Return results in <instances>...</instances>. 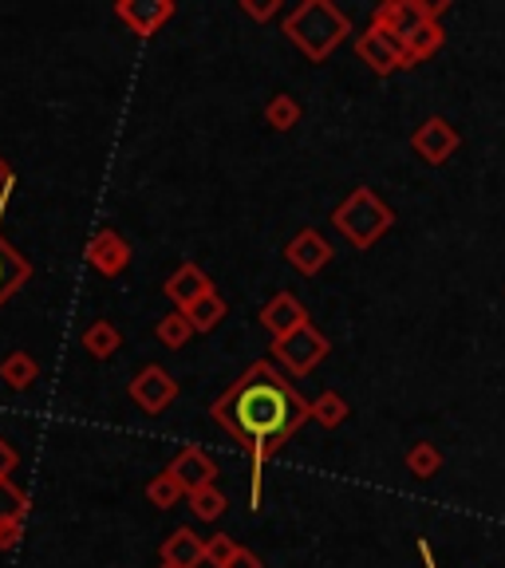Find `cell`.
Instances as JSON below:
<instances>
[{
  "instance_id": "6da1fadb",
  "label": "cell",
  "mask_w": 505,
  "mask_h": 568,
  "mask_svg": "<svg viewBox=\"0 0 505 568\" xmlns=\"http://www.w3.org/2000/svg\"><path fill=\"white\" fill-rule=\"evenodd\" d=\"M209 414H214V422H218L221 431L245 442L249 474H253V481H249V505L261 510L265 462L312 419V399H305L268 360H257L238 375V383H229L226 391L214 399Z\"/></svg>"
},
{
  "instance_id": "7a4b0ae2",
  "label": "cell",
  "mask_w": 505,
  "mask_h": 568,
  "mask_svg": "<svg viewBox=\"0 0 505 568\" xmlns=\"http://www.w3.org/2000/svg\"><path fill=\"white\" fill-rule=\"evenodd\" d=\"M352 32V20L332 4V0H300L285 16L288 44H297L308 64H324Z\"/></svg>"
},
{
  "instance_id": "3957f363",
  "label": "cell",
  "mask_w": 505,
  "mask_h": 568,
  "mask_svg": "<svg viewBox=\"0 0 505 568\" xmlns=\"http://www.w3.org/2000/svg\"><path fill=\"white\" fill-rule=\"evenodd\" d=\"M332 226H336L340 234H344L356 249H371L379 237L387 234V229L395 226V214L387 209V202L376 194V190L356 186L336 206V214H332Z\"/></svg>"
},
{
  "instance_id": "277c9868",
  "label": "cell",
  "mask_w": 505,
  "mask_h": 568,
  "mask_svg": "<svg viewBox=\"0 0 505 568\" xmlns=\"http://www.w3.org/2000/svg\"><path fill=\"white\" fill-rule=\"evenodd\" d=\"M446 9H450V0H431V4L426 0H383L376 16H371V24H379L383 32H391V36H399L406 44L418 29L435 24Z\"/></svg>"
},
{
  "instance_id": "5b68a950",
  "label": "cell",
  "mask_w": 505,
  "mask_h": 568,
  "mask_svg": "<svg viewBox=\"0 0 505 568\" xmlns=\"http://www.w3.org/2000/svg\"><path fill=\"white\" fill-rule=\"evenodd\" d=\"M328 352H332V348H328V336L320 332V328H312V323H305L300 332H292V336H285V340L273 343L277 363H285V372L297 375V379L312 372Z\"/></svg>"
},
{
  "instance_id": "8992f818",
  "label": "cell",
  "mask_w": 505,
  "mask_h": 568,
  "mask_svg": "<svg viewBox=\"0 0 505 568\" xmlns=\"http://www.w3.org/2000/svg\"><path fill=\"white\" fill-rule=\"evenodd\" d=\"M356 56L364 59L376 76H391V71L411 68V59H406V44L399 36H391V32H383L379 24H367V29L356 36Z\"/></svg>"
},
{
  "instance_id": "52a82bcc",
  "label": "cell",
  "mask_w": 505,
  "mask_h": 568,
  "mask_svg": "<svg viewBox=\"0 0 505 568\" xmlns=\"http://www.w3.org/2000/svg\"><path fill=\"white\" fill-rule=\"evenodd\" d=\"M130 402L139 407V411L147 414H162L170 407V402L179 399V383H174V375L167 372V367H159V363H150V367H142L135 379H130L127 387Z\"/></svg>"
},
{
  "instance_id": "ba28073f",
  "label": "cell",
  "mask_w": 505,
  "mask_h": 568,
  "mask_svg": "<svg viewBox=\"0 0 505 568\" xmlns=\"http://www.w3.org/2000/svg\"><path fill=\"white\" fill-rule=\"evenodd\" d=\"M458 143H462V138H458V127L443 115H431L426 123H418L415 135H411V150L423 158L426 167H443L446 158L458 150Z\"/></svg>"
},
{
  "instance_id": "9c48e42d",
  "label": "cell",
  "mask_w": 505,
  "mask_h": 568,
  "mask_svg": "<svg viewBox=\"0 0 505 568\" xmlns=\"http://www.w3.org/2000/svg\"><path fill=\"white\" fill-rule=\"evenodd\" d=\"M12 190H16V178H12L9 186L0 190V217H4V209H9V197ZM32 276V265H28V257L21 253V249L12 246L9 237L0 234V304L9 300V296H16L28 284Z\"/></svg>"
},
{
  "instance_id": "30bf717a",
  "label": "cell",
  "mask_w": 505,
  "mask_h": 568,
  "mask_svg": "<svg viewBox=\"0 0 505 568\" xmlns=\"http://www.w3.org/2000/svg\"><path fill=\"white\" fill-rule=\"evenodd\" d=\"M115 16L127 24L135 36H154V32L174 16V0H119Z\"/></svg>"
},
{
  "instance_id": "8fae6325",
  "label": "cell",
  "mask_w": 505,
  "mask_h": 568,
  "mask_svg": "<svg viewBox=\"0 0 505 568\" xmlns=\"http://www.w3.org/2000/svg\"><path fill=\"white\" fill-rule=\"evenodd\" d=\"M88 265L103 276H119L130 265V246L127 237L115 234V229H100V234L88 241Z\"/></svg>"
},
{
  "instance_id": "7c38bea8",
  "label": "cell",
  "mask_w": 505,
  "mask_h": 568,
  "mask_svg": "<svg viewBox=\"0 0 505 568\" xmlns=\"http://www.w3.org/2000/svg\"><path fill=\"white\" fill-rule=\"evenodd\" d=\"M261 323H265V332L273 336V343H277V340H285V336H292V332L305 328L308 308L292 293H277L265 308H261Z\"/></svg>"
},
{
  "instance_id": "4fadbf2b",
  "label": "cell",
  "mask_w": 505,
  "mask_h": 568,
  "mask_svg": "<svg viewBox=\"0 0 505 568\" xmlns=\"http://www.w3.org/2000/svg\"><path fill=\"white\" fill-rule=\"evenodd\" d=\"M170 474H174V481H179L182 490L190 493H198L206 490V486H214V478H218V462L209 458L206 451H198V446H186V451L179 454V458L167 466Z\"/></svg>"
},
{
  "instance_id": "5bb4252c",
  "label": "cell",
  "mask_w": 505,
  "mask_h": 568,
  "mask_svg": "<svg viewBox=\"0 0 505 568\" xmlns=\"http://www.w3.org/2000/svg\"><path fill=\"white\" fill-rule=\"evenodd\" d=\"M285 261L297 269L300 276H317L320 269L332 261V246H328L317 229H300V234L285 246Z\"/></svg>"
},
{
  "instance_id": "9a60e30c",
  "label": "cell",
  "mask_w": 505,
  "mask_h": 568,
  "mask_svg": "<svg viewBox=\"0 0 505 568\" xmlns=\"http://www.w3.org/2000/svg\"><path fill=\"white\" fill-rule=\"evenodd\" d=\"M162 288H167V296L174 300V308H182V313H186L190 304H198L202 296L218 293V288H214V281H209V276L202 273L198 265H190V261L174 269V273H170V281L162 284Z\"/></svg>"
},
{
  "instance_id": "2e32d148",
  "label": "cell",
  "mask_w": 505,
  "mask_h": 568,
  "mask_svg": "<svg viewBox=\"0 0 505 568\" xmlns=\"http://www.w3.org/2000/svg\"><path fill=\"white\" fill-rule=\"evenodd\" d=\"M206 560V541L194 530H174L162 541V565L170 568H198Z\"/></svg>"
},
{
  "instance_id": "e0dca14e",
  "label": "cell",
  "mask_w": 505,
  "mask_h": 568,
  "mask_svg": "<svg viewBox=\"0 0 505 568\" xmlns=\"http://www.w3.org/2000/svg\"><path fill=\"white\" fill-rule=\"evenodd\" d=\"M0 379L9 383L12 391H28L32 383L41 379V363L32 360L28 352H12L0 360Z\"/></svg>"
},
{
  "instance_id": "ac0fdd59",
  "label": "cell",
  "mask_w": 505,
  "mask_h": 568,
  "mask_svg": "<svg viewBox=\"0 0 505 568\" xmlns=\"http://www.w3.org/2000/svg\"><path fill=\"white\" fill-rule=\"evenodd\" d=\"M83 348H88V355H95V360H111V355L123 348V336L111 320H95L88 323V332H83Z\"/></svg>"
},
{
  "instance_id": "d6986e66",
  "label": "cell",
  "mask_w": 505,
  "mask_h": 568,
  "mask_svg": "<svg viewBox=\"0 0 505 568\" xmlns=\"http://www.w3.org/2000/svg\"><path fill=\"white\" fill-rule=\"evenodd\" d=\"M446 44V32H443V24H426V29H418L415 36L406 39V59H411V68H415V64H426V59L435 56L438 48H443Z\"/></svg>"
},
{
  "instance_id": "ffe728a7",
  "label": "cell",
  "mask_w": 505,
  "mask_h": 568,
  "mask_svg": "<svg viewBox=\"0 0 505 568\" xmlns=\"http://www.w3.org/2000/svg\"><path fill=\"white\" fill-rule=\"evenodd\" d=\"M226 300H221L218 293H209V296H202L198 304H190L186 308V316H190V323H194V332H214L221 320H226Z\"/></svg>"
},
{
  "instance_id": "44dd1931",
  "label": "cell",
  "mask_w": 505,
  "mask_h": 568,
  "mask_svg": "<svg viewBox=\"0 0 505 568\" xmlns=\"http://www.w3.org/2000/svg\"><path fill=\"white\" fill-rule=\"evenodd\" d=\"M347 399L340 391H324V395H317L312 399V422H320L324 431H332V427H340V422L347 419Z\"/></svg>"
},
{
  "instance_id": "7402d4cb",
  "label": "cell",
  "mask_w": 505,
  "mask_h": 568,
  "mask_svg": "<svg viewBox=\"0 0 505 568\" xmlns=\"http://www.w3.org/2000/svg\"><path fill=\"white\" fill-rule=\"evenodd\" d=\"M406 470L415 474V478H435L443 470V451H438L435 442H415L406 451Z\"/></svg>"
},
{
  "instance_id": "603a6c76",
  "label": "cell",
  "mask_w": 505,
  "mask_h": 568,
  "mask_svg": "<svg viewBox=\"0 0 505 568\" xmlns=\"http://www.w3.org/2000/svg\"><path fill=\"white\" fill-rule=\"evenodd\" d=\"M154 336L162 340V348H186L190 336H194V323H190V316L182 313V308H174V313L162 316V320H159Z\"/></svg>"
},
{
  "instance_id": "cb8c5ba5",
  "label": "cell",
  "mask_w": 505,
  "mask_h": 568,
  "mask_svg": "<svg viewBox=\"0 0 505 568\" xmlns=\"http://www.w3.org/2000/svg\"><path fill=\"white\" fill-rule=\"evenodd\" d=\"M182 498H186V490H182L179 481H174V474H170V470H162L159 478L147 481V501L154 505V510H174Z\"/></svg>"
},
{
  "instance_id": "d4e9b609",
  "label": "cell",
  "mask_w": 505,
  "mask_h": 568,
  "mask_svg": "<svg viewBox=\"0 0 505 568\" xmlns=\"http://www.w3.org/2000/svg\"><path fill=\"white\" fill-rule=\"evenodd\" d=\"M265 123L273 130H292L300 123V103L292 95H273L265 107Z\"/></svg>"
},
{
  "instance_id": "484cf974",
  "label": "cell",
  "mask_w": 505,
  "mask_h": 568,
  "mask_svg": "<svg viewBox=\"0 0 505 568\" xmlns=\"http://www.w3.org/2000/svg\"><path fill=\"white\" fill-rule=\"evenodd\" d=\"M226 493L218 490V486H206V490L190 493V510H194V518L198 521H218L221 513H226Z\"/></svg>"
},
{
  "instance_id": "4316f807",
  "label": "cell",
  "mask_w": 505,
  "mask_h": 568,
  "mask_svg": "<svg viewBox=\"0 0 505 568\" xmlns=\"http://www.w3.org/2000/svg\"><path fill=\"white\" fill-rule=\"evenodd\" d=\"M28 518V493L12 481H0V521H24Z\"/></svg>"
},
{
  "instance_id": "83f0119b",
  "label": "cell",
  "mask_w": 505,
  "mask_h": 568,
  "mask_svg": "<svg viewBox=\"0 0 505 568\" xmlns=\"http://www.w3.org/2000/svg\"><path fill=\"white\" fill-rule=\"evenodd\" d=\"M238 541L229 537V533H218V537H209L206 541V565H214V568H229V560L238 557Z\"/></svg>"
},
{
  "instance_id": "f1b7e54d",
  "label": "cell",
  "mask_w": 505,
  "mask_h": 568,
  "mask_svg": "<svg viewBox=\"0 0 505 568\" xmlns=\"http://www.w3.org/2000/svg\"><path fill=\"white\" fill-rule=\"evenodd\" d=\"M16 466H21V454H16V446H12V442L0 434V481H12Z\"/></svg>"
},
{
  "instance_id": "f546056e",
  "label": "cell",
  "mask_w": 505,
  "mask_h": 568,
  "mask_svg": "<svg viewBox=\"0 0 505 568\" xmlns=\"http://www.w3.org/2000/svg\"><path fill=\"white\" fill-rule=\"evenodd\" d=\"M241 12L253 20H268L280 12V0H241Z\"/></svg>"
},
{
  "instance_id": "4dcf8cb0",
  "label": "cell",
  "mask_w": 505,
  "mask_h": 568,
  "mask_svg": "<svg viewBox=\"0 0 505 568\" xmlns=\"http://www.w3.org/2000/svg\"><path fill=\"white\" fill-rule=\"evenodd\" d=\"M24 537V521H0V553L16 549Z\"/></svg>"
},
{
  "instance_id": "1f68e13d",
  "label": "cell",
  "mask_w": 505,
  "mask_h": 568,
  "mask_svg": "<svg viewBox=\"0 0 505 568\" xmlns=\"http://www.w3.org/2000/svg\"><path fill=\"white\" fill-rule=\"evenodd\" d=\"M229 568H265V565H261V557H257V553H253V549H245V545H241V549H238V557L229 560Z\"/></svg>"
},
{
  "instance_id": "d6a6232c",
  "label": "cell",
  "mask_w": 505,
  "mask_h": 568,
  "mask_svg": "<svg viewBox=\"0 0 505 568\" xmlns=\"http://www.w3.org/2000/svg\"><path fill=\"white\" fill-rule=\"evenodd\" d=\"M418 553H423V565H426V568H438L435 549H431V541H426V537H418Z\"/></svg>"
},
{
  "instance_id": "836d02e7",
  "label": "cell",
  "mask_w": 505,
  "mask_h": 568,
  "mask_svg": "<svg viewBox=\"0 0 505 568\" xmlns=\"http://www.w3.org/2000/svg\"><path fill=\"white\" fill-rule=\"evenodd\" d=\"M12 178H16V174H12V167H9V162H4V158H0V190L9 186Z\"/></svg>"
},
{
  "instance_id": "e575fe53",
  "label": "cell",
  "mask_w": 505,
  "mask_h": 568,
  "mask_svg": "<svg viewBox=\"0 0 505 568\" xmlns=\"http://www.w3.org/2000/svg\"><path fill=\"white\" fill-rule=\"evenodd\" d=\"M159 568H170V565H159Z\"/></svg>"
}]
</instances>
